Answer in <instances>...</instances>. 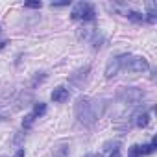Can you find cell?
I'll use <instances>...</instances> for the list:
<instances>
[{
	"mask_svg": "<svg viewBox=\"0 0 157 157\" xmlns=\"http://www.w3.org/2000/svg\"><path fill=\"white\" fill-rule=\"evenodd\" d=\"M139 150H140V155H150L155 151V148L151 144H142V146H139Z\"/></svg>",
	"mask_w": 157,
	"mask_h": 157,
	"instance_id": "obj_10",
	"label": "cell"
},
{
	"mask_svg": "<svg viewBox=\"0 0 157 157\" xmlns=\"http://www.w3.org/2000/svg\"><path fill=\"white\" fill-rule=\"evenodd\" d=\"M126 17L131 19V21H135V22H142L144 21V15H140L137 11H126Z\"/></svg>",
	"mask_w": 157,
	"mask_h": 157,
	"instance_id": "obj_9",
	"label": "cell"
},
{
	"mask_svg": "<svg viewBox=\"0 0 157 157\" xmlns=\"http://www.w3.org/2000/svg\"><path fill=\"white\" fill-rule=\"evenodd\" d=\"M120 68H122V65H120V57H118V56H117V57H111V59L107 61V65H105V78H113V76H117Z\"/></svg>",
	"mask_w": 157,
	"mask_h": 157,
	"instance_id": "obj_5",
	"label": "cell"
},
{
	"mask_svg": "<svg viewBox=\"0 0 157 157\" xmlns=\"http://www.w3.org/2000/svg\"><path fill=\"white\" fill-rule=\"evenodd\" d=\"M142 93L139 91V89H135V87H129V89H122L120 93H118V100L122 102V104H128V105H137L140 100H142Z\"/></svg>",
	"mask_w": 157,
	"mask_h": 157,
	"instance_id": "obj_4",
	"label": "cell"
},
{
	"mask_svg": "<svg viewBox=\"0 0 157 157\" xmlns=\"http://www.w3.org/2000/svg\"><path fill=\"white\" fill-rule=\"evenodd\" d=\"M46 113V104H43V102H39V104H35L33 105V117H43Z\"/></svg>",
	"mask_w": 157,
	"mask_h": 157,
	"instance_id": "obj_8",
	"label": "cell"
},
{
	"mask_svg": "<svg viewBox=\"0 0 157 157\" xmlns=\"http://www.w3.org/2000/svg\"><path fill=\"white\" fill-rule=\"evenodd\" d=\"M33 120H35V117H33V115H26V117H24V120H22V128H24V129L32 128Z\"/></svg>",
	"mask_w": 157,
	"mask_h": 157,
	"instance_id": "obj_11",
	"label": "cell"
},
{
	"mask_svg": "<svg viewBox=\"0 0 157 157\" xmlns=\"http://www.w3.org/2000/svg\"><path fill=\"white\" fill-rule=\"evenodd\" d=\"M15 157H24V150H22V148H21V150H19V151H17V153H15Z\"/></svg>",
	"mask_w": 157,
	"mask_h": 157,
	"instance_id": "obj_15",
	"label": "cell"
},
{
	"mask_svg": "<svg viewBox=\"0 0 157 157\" xmlns=\"http://www.w3.org/2000/svg\"><path fill=\"white\" fill-rule=\"evenodd\" d=\"M41 6H43L41 2H26L24 4V8H32V10H39Z\"/></svg>",
	"mask_w": 157,
	"mask_h": 157,
	"instance_id": "obj_13",
	"label": "cell"
},
{
	"mask_svg": "<svg viewBox=\"0 0 157 157\" xmlns=\"http://www.w3.org/2000/svg\"><path fill=\"white\" fill-rule=\"evenodd\" d=\"M102 109H104V104H100L98 100L87 98V96L78 98L76 107H74L76 118L82 124H85V126H91L93 122H96L100 118V115H102Z\"/></svg>",
	"mask_w": 157,
	"mask_h": 157,
	"instance_id": "obj_1",
	"label": "cell"
},
{
	"mask_svg": "<svg viewBox=\"0 0 157 157\" xmlns=\"http://www.w3.org/2000/svg\"><path fill=\"white\" fill-rule=\"evenodd\" d=\"M70 0H65V2H52V8H63V6H68Z\"/></svg>",
	"mask_w": 157,
	"mask_h": 157,
	"instance_id": "obj_14",
	"label": "cell"
},
{
	"mask_svg": "<svg viewBox=\"0 0 157 157\" xmlns=\"http://www.w3.org/2000/svg\"><path fill=\"white\" fill-rule=\"evenodd\" d=\"M148 122H150V113H139V115H137L135 124H137L139 128H146Z\"/></svg>",
	"mask_w": 157,
	"mask_h": 157,
	"instance_id": "obj_7",
	"label": "cell"
},
{
	"mask_svg": "<svg viewBox=\"0 0 157 157\" xmlns=\"http://www.w3.org/2000/svg\"><path fill=\"white\" fill-rule=\"evenodd\" d=\"M129 157H140L139 146H131V148H129Z\"/></svg>",
	"mask_w": 157,
	"mask_h": 157,
	"instance_id": "obj_12",
	"label": "cell"
},
{
	"mask_svg": "<svg viewBox=\"0 0 157 157\" xmlns=\"http://www.w3.org/2000/svg\"><path fill=\"white\" fill-rule=\"evenodd\" d=\"M85 157H102V153H89V155H85Z\"/></svg>",
	"mask_w": 157,
	"mask_h": 157,
	"instance_id": "obj_17",
	"label": "cell"
},
{
	"mask_svg": "<svg viewBox=\"0 0 157 157\" xmlns=\"http://www.w3.org/2000/svg\"><path fill=\"white\" fill-rule=\"evenodd\" d=\"M111 157H122V155H120V151H118V150H115V151L111 153Z\"/></svg>",
	"mask_w": 157,
	"mask_h": 157,
	"instance_id": "obj_16",
	"label": "cell"
},
{
	"mask_svg": "<svg viewBox=\"0 0 157 157\" xmlns=\"http://www.w3.org/2000/svg\"><path fill=\"white\" fill-rule=\"evenodd\" d=\"M68 96H70V93H68V89H65V87H56V89L52 91V100L57 102V104L67 102Z\"/></svg>",
	"mask_w": 157,
	"mask_h": 157,
	"instance_id": "obj_6",
	"label": "cell"
},
{
	"mask_svg": "<svg viewBox=\"0 0 157 157\" xmlns=\"http://www.w3.org/2000/svg\"><path fill=\"white\" fill-rule=\"evenodd\" d=\"M118 57H120L122 68H126L129 72H144V70H148V61L144 57H139V56H118Z\"/></svg>",
	"mask_w": 157,
	"mask_h": 157,
	"instance_id": "obj_2",
	"label": "cell"
},
{
	"mask_svg": "<svg viewBox=\"0 0 157 157\" xmlns=\"http://www.w3.org/2000/svg\"><path fill=\"white\" fill-rule=\"evenodd\" d=\"M94 6L89 4V2H78L74 8H72V13L70 17L74 21H94Z\"/></svg>",
	"mask_w": 157,
	"mask_h": 157,
	"instance_id": "obj_3",
	"label": "cell"
}]
</instances>
